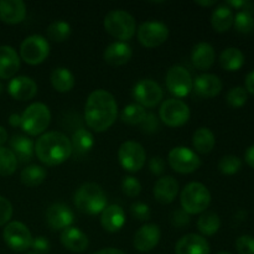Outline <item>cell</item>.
<instances>
[{"mask_svg": "<svg viewBox=\"0 0 254 254\" xmlns=\"http://www.w3.org/2000/svg\"><path fill=\"white\" fill-rule=\"evenodd\" d=\"M140 128L144 133L154 134L160 129V122L154 113H146L144 121L140 123Z\"/></svg>", "mask_w": 254, "mask_h": 254, "instance_id": "44", "label": "cell"}, {"mask_svg": "<svg viewBox=\"0 0 254 254\" xmlns=\"http://www.w3.org/2000/svg\"><path fill=\"white\" fill-rule=\"evenodd\" d=\"M126 223V213L119 205H109L102 211L101 225L107 232H118Z\"/></svg>", "mask_w": 254, "mask_h": 254, "instance_id": "26", "label": "cell"}, {"mask_svg": "<svg viewBox=\"0 0 254 254\" xmlns=\"http://www.w3.org/2000/svg\"><path fill=\"white\" fill-rule=\"evenodd\" d=\"M170 168L179 174H191L201 166L200 156L192 149L186 146H176L168 155Z\"/></svg>", "mask_w": 254, "mask_h": 254, "instance_id": "11", "label": "cell"}, {"mask_svg": "<svg viewBox=\"0 0 254 254\" xmlns=\"http://www.w3.org/2000/svg\"><path fill=\"white\" fill-rule=\"evenodd\" d=\"M10 150L15 154L17 163H27L32 159L35 153L34 141L25 135H14L9 140Z\"/></svg>", "mask_w": 254, "mask_h": 254, "instance_id": "28", "label": "cell"}, {"mask_svg": "<svg viewBox=\"0 0 254 254\" xmlns=\"http://www.w3.org/2000/svg\"><path fill=\"white\" fill-rule=\"evenodd\" d=\"M74 76L66 67H57L51 73V84L60 93H67L74 87Z\"/></svg>", "mask_w": 254, "mask_h": 254, "instance_id": "30", "label": "cell"}, {"mask_svg": "<svg viewBox=\"0 0 254 254\" xmlns=\"http://www.w3.org/2000/svg\"><path fill=\"white\" fill-rule=\"evenodd\" d=\"M216 60L215 49L208 42H198L191 51V62L200 71H207L212 67Z\"/></svg>", "mask_w": 254, "mask_h": 254, "instance_id": "24", "label": "cell"}, {"mask_svg": "<svg viewBox=\"0 0 254 254\" xmlns=\"http://www.w3.org/2000/svg\"><path fill=\"white\" fill-rule=\"evenodd\" d=\"M155 200L161 205L171 203L179 193V183L173 176H163L158 179L153 189Z\"/></svg>", "mask_w": 254, "mask_h": 254, "instance_id": "22", "label": "cell"}, {"mask_svg": "<svg viewBox=\"0 0 254 254\" xmlns=\"http://www.w3.org/2000/svg\"><path fill=\"white\" fill-rule=\"evenodd\" d=\"M72 145V155L74 158H83L84 155L92 150L94 146V138L93 134L87 129H77L73 133L71 139Z\"/></svg>", "mask_w": 254, "mask_h": 254, "instance_id": "27", "label": "cell"}, {"mask_svg": "<svg viewBox=\"0 0 254 254\" xmlns=\"http://www.w3.org/2000/svg\"><path fill=\"white\" fill-rule=\"evenodd\" d=\"M20 68V57L11 46H0V78L9 79Z\"/></svg>", "mask_w": 254, "mask_h": 254, "instance_id": "25", "label": "cell"}, {"mask_svg": "<svg viewBox=\"0 0 254 254\" xmlns=\"http://www.w3.org/2000/svg\"><path fill=\"white\" fill-rule=\"evenodd\" d=\"M242 168V161L236 155H226L218 163V169L225 175H235Z\"/></svg>", "mask_w": 254, "mask_h": 254, "instance_id": "38", "label": "cell"}, {"mask_svg": "<svg viewBox=\"0 0 254 254\" xmlns=\"http://www.w3.org/2000/svg\"><path fill=\"white\" fill-rule=\"evenodd\" d=\"M166 88L176 98H184L192 91L193 79L190 72L183 66H173L168 69L165 76Z\"/></svg>", "mask_w": 254, "mask_h": 254, "instance_id": "12", "label": "cell"}, {"mask_svg": "<svg viewBox=\"0 0 254 254\" xmlns=\"http://www.w3.org/2000/svg\"><path fill=\"white\" fill-rule=\"evenodd\" d=\"M35 154L45 165H61L72 155L71 139L60 131H47L35 143Z\"/></svg>", "mask_w": 254, "mask_h": 254, "instance_id": "2", "label": "cell"}, {"mask_svg": "<svg viewBox=\"0 0 254 254\" xmlns=\"http://www.w3.org/2000/svg\"><path fill=\"white\" fill-rule=\"evenodd\" d=\"M74 215L71 208L62 202H55L46 210V222L54 231H64L71 227Z\"/></svg>", "mask_w": 254, "mask_h": 254, "instance_id": "15", "label": "cell"}, {"mask_svg": "<svg viewBox=\"0 0 254 254\" xmlns=\"http://www.w3.org/2000/svg\"><path fill=\"white\" fill-rule=\"evenodd\" d=\"M245 159H246V163L251 166V168L254 169V145L250 146L247 149L245 154Z\"/></svg>", "mask_w": 254, "mask_h": 254, "instance_id": "50", "label": "cell"}, {"mask_svg": "<svg viewBox=\"0 0 254 254\" xmlns=\"http://www.w3.org/2000/svg\"><path fill=\"white\" fill-rule=\"evenodd\" d=\"M71 25L62 20H56L47 26L46 34L51 41L64 42L71 36Z\"/></svg>", "mask_w": 254, "mask_h": 254, "instance_id": "35", "label": "cell"}, {"mask_svg": "<svg viewBox=\"0 0 254 254\" xmlns=\"http://www.w3.org/2000/svg\"><path fill=\"white\" fill-rule=\"evenodd\" d=\"M221 227V218L217 213L206 211L197 221V228L203 236H213Z\"/></svg>", "mask_w": 254, "mask_h": 254, "instance_id": "34", "label": "cell"}, {"mask_svg": "<svg viewBox=\"0 0 254 254\" xmlns=\"http://www.w3.org/2000/svg\"><path fill=\"white\" fill-rule=\"evenodd\" d=\"M159 118L164 124L171 128L183 127L190 119V108L181 99H166L159 109Z\"/></svg>", "mask_w": 254, "mask_h": 254, "instance_id": "7", "label": "cell"}, {"mask_svg": "<svg viewBox=\"0 0 254 254\" xmlns=\"http://www.w3.org/2000/svg\"><path fill=\"white\" fill-rule=\"evenodd\" d=\"M25 254H37V253H35V252H27V253H25Z\"/></svg>", "mask_w": 254, "mask_h": 254, "instance_id": "57", "label": "cell"}, {"mask_svg": "<svg viewBox=\"0 0 254 254\" xmlns=\"http://www.w3.org/2000/svg\"><path fill=\"white\" fill-rule=\"evenodd\" d=\"M235 20V15L231 7L223 4L216 7L211 16V24L215 31L217 32H226L231 29Z\"/></svg>", "mask_w": 254, "mask_h": 254, "instance_id": "29", "label": "cell"}, {"mask_svg": "<svg viewBox=\"0 0 254 254\" xmlns=\"http://www.w3.org/2000/svg\"><path fill=\"white\" fill-rule=\"evenodd\" d=\"M161 238L160 228L154 223L141 226L134 235V248L139 252H150L159 245Z\"/></svg>", "mask_w": 254, "mask_h": 254, "instance_id": "16", "label": "cell"}, {"mask_svg": "<svg viewBox=\"0 0 254 254\" xmlns=\"http://www.w3.org/2000/svg\"><path fill=\"white\" fill-rule=\"evenodd\" d=\"M51 122V112L44 103H32L21 114V128L29 135H40L44 133Z\"/></svg>", "mask_w": 254, "mask_h": 254, "instance_id": "6", "label": "cell"}, {"mask_svg": "<svg viewBox=\"0 0 254 254\" xmlns=\"http://www.w3.org/2000/svg\"><path fill=\"white\" fill-rule=\"evenodd\" d=\"M130 212L138 221H148L151 217L150 207L144 202H134L130 206Z\"/></svg>", "mask_w": 254, "mask_h": 254, "instance_id": "43", "label": "cell"}, {"mask_svg": "<svg viewBox=\"0 0 254 254\" xmlns=\"http://www.w3.org/2000/svg\"><path fill=\"white\" fill-rule=\"evenodd\" d=\"M93 254H126V253L121 250H117V248H104V250L98 251V252Z\"/></svg>", "mask_w": 254, "mask_h": 254, "instance_id": "52", "label": "cell"}, {"mask_svg": "<svg viewBox=\"0 0 254 254\" xmlns=\"http://www.w3.org/2000/svg\"><path fill=\"white\" fill-rule=\"evenodd\" d=\"M12 216V205L7 198L0 196V227L6 225Z\"/></svg>", "mask_w": 254, "mask_h": 254, "instance_id": "45", "label": "cell"}, {"mask_svg": "<svg viewBox=\"0 0 254 254\" xmlns=\"http://www.w3.org/2000/svg\"><path fill=\"white\" fill-rule=\"evenodd\" d=\"M248 99V93L243 87H233L228 91L226 101L233 108H241L246 104Z\"/></svg>", "mask_w": 254, "mask_h": 254, "instance_id": "40", "label": "cell"}, {"mask_svg": "<svg viewBox=\"0 0 254 254\" xmlns=\"http://www.w3.org/2000/svg\"><path fill=\"white\" fill-rule=\"evenodd\" d=\"M220 64L226 71H238L245 64V55L237 47H228L220 55Z\"/></svg>", "mask_w": 254, "mask_h": 254, "instance_id": "32", "label": "cell"}, {"mask_svg": "<svg viewBox=\"0 0 254 254\" xmlns=\"http://www.w3.org/2000/svg\"><path fill=\"white\" fill-rule=\"evenodd\" d=\"M236 30L241 34H251L254 30V17L253 15L247 14V12L238 11L236 14L235 20H233Z\"/></svg>", "mask_w": 254, "mask_h": 254, "instance_id": "39", "label": "cell"}, {"mask_svg": "<svg viewBox=\"0 0 254 254\" xmlns=\"http://www.w3.org/2000/svg\"><path fill=\"white\" fill-rule=\"evenodd\" d=\"M32 250L37 254H45L49 253L50 251V242L46 237L44 236H39V237L32 240Z\"/></svg>", "mask_w": 254, "mask_h": 254, "instance_id": "47", "label": "cell"}, {"mask_svg": "<svg viewBox=\"0 0 254 254\" xmlns=\"http://www.w3.org/2000/svg\"><path fill=\"white\" fill-rule=\"evenodd\" d=\"M26 5L21 0H0V20L5 24L16 25L25 20Z\"/></svg>", "mask_w": 254, "mask_h": 254, "instance_id": "20", "label": "cell"}, {"mask_svg": "<svg viewBox=\"0 0 254 254\" xmlns=\"http://www.w3.org/2000/svg\"><path fill=\"white\" fill-rule=\"evenodd\" d=\"M46 170L40 165H29L20 174V180L25 186L29 188H36L41 185L46 179Z\"/></svg>", "mask_w": 254, "mask_h": 254, "instance_id": "33", "label": "cell"}, {"mask_svg": "<svg viewBox=\"0 0 254 254\" xmlns=\"http://www.w3.org/2000/svg\"><path fill=\"white\" fill-rule=\"evenodd\" d=\"M195 2L197 5H200V6L211 7V6H213V5L217 4V0H210V1H207V0H206V1H195Z\"/></svg>", "mask_w": 254, "mask_h": 254, "instance_id": "54", "label": "cell"}, {"mask_svg": "<svg viewBox=\"0 0 254 254\" xmlns=\"http://www.w3.org/2000/svg\"><path fill=\"white\" fill-rule=\"evenodd\" d=\"M104 29L111 36L127 42L135 35L136 22L131 14L126 10H112L104 17Z\"/></svg>", "mask_w": 254, "mask_h": 254, "instance_id": "4", "label": "cell"}, {"mask_svg": "<svg viewBox=\"0 0 254 254\" xmlns=\"http://www.w3.org/2000/svg\"><path fill=\"white\" fill-rule=\"evenodd\" d=\"M122 191L128 197H136L141 192V184L134 176H126L122 181Z\"/></svg>", "mask_w": 254, "mask_h": 254, "instance_id": "41", "label": "cell"}, {"mask_svg": "<svg viewBox=\"0 0 254 254\" xmlns=\"http://www.w3.org/2000/svg\"><path fill=\"white\" fill-rule=\"evenodd\" d=\"M171 222L175 227H185L190 223V215L186 213L183 208L180 210H176L173 212V216H171Z\"/></svg>", "mask_w": 254, "mask_h": 254, "instance_id": "46", "label": "cell"}, {"mask_svg": "<svg viewBox=\"0 0 254 254\" xmlns=\"http://www.w3.org/2000/svg\"><path fill=\"white\" fill-rule=\"evenodd\" d=\"M73 203L79 212L94 216L107 207V196L98 184L86 183L74 192Z\"/></svg>", "mask_w": 254, "mask_h": 254, "instance_id": "3", "label": "cell"}, {"mask_svg": "<svg viewBox=\"0 0 254 254\" xmlns=\"http://www.w3.org/2000/svg\"><path fill=\"white\" fill-rule=\"evenodd\" d=\"M216 144L215 134L208 128H198L192 135V145L197 153L208 154L213 150Z\"/></svg>", "mask_w": 254, "mask_h": 254, "instance_id": "31", "label": "cell"}, {"mask_svg": "<svg viewBox=\"0 0 254 254\" xmlns=\"http://www.w3.org/2000/svg\"><path fill=\"white\" fill-rule=\"evenodd\" d=\"M180 203L189 215L203 213L211 203V193L203 184L190 183L181 191Z\"/></svg>", "mask_w": 254, "mask_h": 254, "instance_id": "5", "label": "cell"}, {"mask_svg": "<svg viewBox=\"0 0 254 254\" xmlns=\"http://www.w3.org/2000/svg\"><path fill=\"white\" fill-rule=\"evenodd\" d=\"M193 91L202 98H213L222 91V81L220 77L212 73L200 74L193 81Z\"/></svg>", "mask_w": 254, "mask_h": 254, "instance_id": "19", "label": "cell"}, {"mask_svg": "<svg viewBox=\"0 0 254 254\" xmlns=\"http://www.w3.org/2000/svg\"><path fill=\"white\" fill-rule=\"evenodd\" d=\"M246 91L254 96V71L250 72L246 77Z\"/></svg>", "mask_w": 254, "mask_h": 254, "instance_id": "49", "label": "cell"}, {"mask_svg": "<svg viewBox=\"0 0 254 254\" xmlns=\"http://www.w3.org/2000/svg\"><path fill=\"white\" fill-rule=\"evenodd\" d=\"M149 170L154 174V175H161L165 170V161L161 156H154L149 160Z\"/></svg>", "mask_w": 254, "mask_h": 254, "instance_id": "48", "label": "cell"}, {"mask_svg": "<svg viewBox=\"0 0 254 254\" xmlns=\"http://www.w3.org/2000/svg\"><path fill=\"white\" fill-rule=\"evenodd\" d=\"M7 92L16 101H30L37 93V84L27 76L12 77L7 84Z\"/></svg>", "mask_w": 254, "mask_h": 254, "instance_id": "17", "label": "cell"}, {"mask_svg": "<svg viewBox=\"0 0 254 254\" xmlns=\"http://www.w3.org/2000/svg\"><path fill=\"white\" fill-rule=\"evenodd\" d=\"M145 116L146 111L144 107H141L138 103H130L124 107L123 112L121 114V118L124 123L129 124V126H136V124L140 126Z\"/></svg>", "mask_w": 254, "mask_h": 254, "instance_id": "36", "label": "cell"}, {"mask_svg": "<svg viewBox=\"0 0 254 254\" xmlns=\"http://www.w3.org/2000/svg\"><path fill=\"white\" fill-rule=\"evenodd\" d=\"M60 240L66 250L74 253L84 252L89 246L88 236L79 228L72 227V226L62 231Z\"/></svg>", "mask_w": 254, "mask_h": 254, "instance_id": "23", "label": "cell"}, {"mask_svg": "<svg viewBox=\"0 0 254 254\" xmlns=\"http://www.w3.org/2000/svg\"><path fill=\"white\" fill-rule=\"evenodd\" d=\"M17 159L10 149L0 146V176H9L15 173Z\"/></svg>", "mask_w": 254, "mask_h": 254, "instance_id": "37", "label": "cell"}, {"mask_svg": "<svg viewBox=\"0 0 254 254\" xmlns=\"http://www.w3.org/2000/svg\"><path fill=\"white\" fill-rule=\"evenodd\" d=\"M9 123L11 127H21V116L17 113H12L11 116L9 117Z\"/></svg>", "mask_w": 254, "mask_h": 254, "instance_id": "51", "label": "cell"}, {"mask_svg": "<svg viewBox=\"0 0 254 254\" xmlns=\"http://www.w3.org/2000/svg\"><path fill=\"white\" fill-rule=\"evenodd\" d=\"M1 91H2V84L1 82H0V93H1Z\"/></svg>", "mask_w": 254, "mask_h": 254, "instance_id": "55", "label": "cell"}, {"mask_svg": "<svg viewBox=\"0 0 254 254\" xmlns=\"http://www.w3.org/2000/svg\"><path fill=\"white\" fill-rule=\"evenodd\" d=\"M163 89L153 79H140L133 87V97L144 108H154L163 99Z\"/></svg>", "mask_w": 254, "mask_h": 254, "instance_id": "14", "label": "cell"}, {"mask_svg": "<svg viewBox=\"0 0 254 254\" xmlns=\"http://www.w3.org/2000/svg\"><path fill=\"white\" fill-rule=\"evenodd\" d=\"M7 141V131L4 127L0 126V146H2V144H5Z\"/></svg>", "mask_w": 254, "mask_h": 254, "instance_id": "53", "label": "cell"}, {"mask_svg": "<svg viewBox=\"0 0 254 254\" xmlns=\"http://www.w3.org/2000/svg\"><path fill=\"white\" fill-rule=\"evenodd\" d=\"M118 117V104L106 89H96L88 96L84 107V121L97 133L111 128Z\"/></svg>", "mask_w": 254, "mask_h": 254, "instance_id": "1", "label": "cell"}, {"mask_svg": "<svg viewBox=\"0 0 254 254\" xmlns=\"http://www.w3.org/2000/svg\"><path fill=\"white\" fill-rule=\"evenodd\" d=\"M118 160L122 168L130 173L141 170L145 165L146 153L141 144L134 140H127L119 146Z\"/></svg>", "mask_w": 254, "mask_h": 254, "instance_id": "10", "label": "cell"}, {"mask_svg": "<svg viewBox=\"0 0 254 254\" xmlns=\"http://www.w3.org/2000/svg\"><path fill=\"white\" fill-rule=\"evenodd\" d=\"M217 254H231V253H228V252H220V253H217Z\"/></svg>", "mask_w": 254, "mask_h": 254, "instance_id": "56", "label": "cell"}, {"mask_svg": "<svg viewBox=\"0 0 254 254\" xmlns=\"http://www.w3.org/2000/svg\"><path fill=\"white\" fill-rule=\"evenodd\" d=\"M236 250L240 254H254V237L243 235L236 241Z\"/></svg>", "mask_w": 254, "mask_h": 254, "instance_id": "42", "label": "cell"}, {"mask_svg": "<svg viewBox=\"0 0 254 254\" xmlns=\"http://www.w3.org/2000/svg\"><path fill=\"white\" fill-rule=\"evenodd\" d=\"M2 238L7 247L15 252H26L29 248H31L34 240L27 226L19 221H12L5 226Z\"/></svg>", "mask_w": 254, "mask_h": 254, "instance_id": "8", "label": "cell"}, {"mask_svg": "<svg viewBox=\"0 0 254 254\" xmlns=\"http://www.w3.org/2000/svg\"><path fill=\"white\" fill-rule=\"evenodd\" d=\"M136 36L144 47L154 49L168 40L169 27L160 21H146L138 27Z\"/></svg>", "mask_w": 254, "mask_h": 254, "instance_id": "13", "label": "cell"}, {"mask_svg": "<svg viewBox=\"0 0 254 254\" xmlns=\"http://www.w3.org/2000/svg\"><path fill=\"white\" fill-rule=\"evenodd\" d=\"M211 248L203 236L189 233L183 236L175 246V254H210Z\"/></svg>", "mask_w": 254, "mask_h": 254, "instance_id": "18", "label": "cell"}, {"mask_svg": "<svg viewBox=\"0 0 254 254\" xmlns=\"http://www.w3.org/2000/svg\"><path fill=\"white\" fill-rule=\"evenodd\" d=\"M50 55V44L41 35H31L22 41L20 56L26 64L36 66L42 64Z\"/></svg>", "mask_w": 254, "mask_h": 254, "instance_id": "9", "label": "cell"}, {"mask_svg": "<svg viewBox=\"0 0 254 254\" xmlns=\"http://www.w3.org/2000/svg\"><path fill=\"white\" fill-rule=\"evenodd\" d=\"M133 56V50L128 42L116 41L106 47L103 52L104 61L114 67L123 66L127 62L130 61Z\"/></svg>", "mask_w": 254, "mask_h": 254, "instance_id": "21", "label": "cell"}]
</instances>
